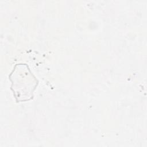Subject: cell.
I'll return each instance as SVG.
<instances>
[{"instance_id": "obj_1", "label": "cell", "mask_w": 147, "mask_h": 147, "mask_svg": "<svg viewBox=\"0 0 147 147\" xmlns=\"http://www.w3.org/2000/svg\"><path fill=\"white\" fill-rule=\"evenodd\" d=\"M11 82V89L17 101L24 102L33 98L36 89L37 79L25 64H17L9 76Z\"/></svg>"}]
</instances>
